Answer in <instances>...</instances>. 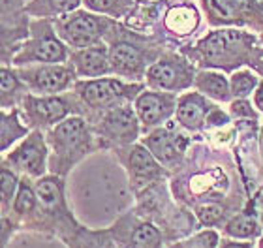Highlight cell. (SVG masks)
<instances>
[{
  "label": "cell",
  "mask_w": 263,
  "mask_h": 248,
  "mask_svg": "<svg viewBox=\"0 0 263 248\" xmlns=\"http://www.w3.org/2000/svg\"><path fill=\"white\" fill-rule=\"evenodd\" d=\"M160 232L153 224H139L130 235V248H158Z\"/></svg>",
  "instance_id": "20"
},
{
  "label": "cell",
  "mask_w": 263,
  "mask_h": 248,
  "mask_svg": "<svg viewBox=\"0 0 263 248\" xmlns=\"http://www.w3.org/2000/svg\"><path fill=\"white\" fill-rule=\"evenodd\" d=\"M81 0H44L45 10L49 13H64V11L76 10Z\"/></svg>",
  "instance_id": "30"
},
{
  "label": "cell",
  "mask_w": 263,
  "mask_h": 248,
  "mask_svg": "<svg viewBox=\"0 0 263 248\" xmlns=\"http://www.w3.org/2000/svg\"><path fill=\"white\" fill-rule=\"evenodd\" d=\"M220 248H252V244L248 243H230V241H226V243H222V246Z\"/></svg>",
  "instance_id": "35"
},
{
  "label": "cell",
  "mask_w": 263,
  "mask_h": 248,
  "mask_svg": "<svg viewBox=\"0 0 263 248\" xmlns=\"http://www.w3.org/2000/svg\"><path fill=\"white\" fill-rule=\"evenodd\" d=\"M88 10L100 11V13H122L126 0H83Z\"/></svg>",
  "instance_id": "25"
},
{
  "label": "cell",
  "mask_w": 263,
  "mask_h": 248,
  "mask_svg": "<svg viewBox=\"0 0 263 248\" xmlns=\"http://www.w3.org/2000/svg\"><path fill=\"white\" fill-rule=\"evenodd\" d=\"M45 160H47V149L44 143V136L40 132H34L30 138H27V141L10 156L11 164L34 177L42 175L45 171Z\"/></svg>",
  "instance_id": "5"
},
{
  "label": "cell",
  "mask_w": 263,
  "mask_h": 248,
  "mask_svg": "<svg viewBox=\"0 0 263 248\" xmlns=\"http://www.w3.org/2000/svg\"><path fill=\"white\" fill-rule=\"evenodd\" d=\"M261 222H263V213H261Z\"/></svg>",
  "instance_id": "37"
},
{
  "label": "cell",
  "mask_w": 263,
  "mask_h": 248,
  "mask_svg": "<svg viewBox=\"0 0 263 248\" xmlns=\"http://www.w3.org/2000/svg\"><path fill=\"white\" fill-rule=\"evenodd\" d=\"M173 107H175V102L170 94L160 92H143L136 102L137 117L147 128L167 121V117L173 113Z\"/></svg>",
  "instance_id": "6"
},
{
  "label": "cell",
  "mask_w": 263,
  "mask_h": 248,
  "mask_svg": "<svg viewBox=\"0 0 263 248\" xmlns=\"http://www.w3.org/2000/svg\"><path fill=\"white\" fill-rule=\"evenodd\" d=\"M209 122H213V124H226V122H228V117L220 109H213V115L209 117Z\"/></svg>",
  "instance_id": "33"
},
{
  "label": "cell",
  "mask_w": 263,
  "mask_h": 248,
  "mask_svg": "<svg viewBox=\"0 0 263 248\" xmlns=\"http://www.w3.org/2000/svg\"><path fill=\"white\" fill-rule=\"evenodd\" d=\"M25 105H27V113L28 117L36 122H42V124H55V122L62 121L66 117V104L61 98H32L28 96L25 100Z\"/></svg>",
  "instance_id": "13"
},
{
  "label": "cell",
  "mask_w": 263,
  "mask_h": 248,
  "mask_svg": "<svg viewBox=\"0 0 263 248\" xmlns=\"http://www.w3.org/2000/svg\"><path fill=\"white\" fill-rule=\"evenodd\" d=\"M231 115H233V117H247V119H254V117H256V113H254L252 105L241 98V100H237V102H233V104H231Z\"/></svg>",
  "instance_id": "32"
},
{
  "label": "cell",
  "mask_w": 263,
  "mask_h": 248,
  "mask_svg": "<svg viewBox=\"0 0 263 248\" xmlns=\"http://www.w3.org/2000/svg\"><path fill=\"white\" fill-rule=\"evenodd\" d=\"M261 141H263V136H261Z\"/></svg>",
  "instance_id": "38"
},
{
  "label": "cell",
  "mask_w": 263,
  "mask_h": 248,
  "mask_svg": "<svg viewBox=\"0 0 263 248\" xmlns=\"http://www.w3.org/2000/svg\"><path fill=\"white\" fill-rule=\"evenodd\" d=\"M27 128L23 126L19 119H17V113H11V115H2V150H6L13 141H17L19 138L27 136Z\"/></svg>",
  "instance_id": "22"
},
{
  "label": "cell",
  "mask_w": 263,
  "mask_h": 248,
  "mask_svg": "<svg viewBox=\"0 0 263 248\" xmlns=\"http://www.w3.org/2000/svg\"><path fill=\"white\" fill-rule=\"evenodd\" d=\"M231 94H235L237 98H245L248 94H252L258 87V75L248 70H242V72H235L231 75L230 81Z\"/></svg>",
  "instance_id": "23"
},
{
  "label": "cell",
  "mask_w": 263,
  "mask_h": 248,
  "mask_svg": "<svg viewBox=\"0 0 263 248\" xmlns=\"http://www.w3.org/2000/svg\"><path fill=\"white\" fill-rule=\"evenodd\" d=\"M175 138L177 136H171L167 130H156L148 136L145 145L160 164L171 167L181 160L182 156V145H179Z\"/></svg>",
  "instance_id": "12"
},
{
  "label": "cell",
  "mask_w": 263,
  "mask_h": 248,
  "mask_svg": "<svg viewBox=\"0 0 263 248\" xmlns=\"http://www.w3.org/2000/svg\"><path fill=\"white\" fill-rule=\"evenodd\" d=\"M102 21L98 17L85 13V11H77L73 15H68L66 19L59 21V34L66 44L71 47H79V49H87L98 44L102 38Z\"/></svg>",
  "instance_id": "2"
},
{
  "label": "cell",
  "mask_w": 263,
  "mask_h": 248,
  "mask_svg": "<svg viewBox=\"0 0 263 248\" xmlns=\"http://www.w3.org/2000/svg\"><path fill=\"white\" fill-rule=\"evenodd\" d=\"M197 25V11L192 6H175L165 15V27L175 34L192 32Z\"/></svg>",
  "instance_id": "18"
},
{
  "label": "cell",
  "mask_w": 263,
  "mask_h": 248,
  "mask_svg": "<svg viewBox=\"0 0 263 248\" xmlns=\"http://www.w3.org/2000/svg\"><path fill=\"white\" fill-rule=\"evenodd\" d=\"M137 87H128L117 79H98V81H87L79 85L81 98L92 107H102L130 94L134 96Z\"/></svg>",
  "instance_id": "3"
},
{
  "label": "cell",
  "mask_w": 263,
  "mask_h": 248,
  "mask_svg": "<svg viewBox=\"0 0 263 248\" xmlns=\"http://www.w3.org/2000/svg\"><path fill=\"white\" fill-rule=\"evenodd\" d=\"M51 141L61 155H71L73 150L83 149L88 143L87 126L81 119H66L51 133Z\"/></svg>",
  "instance_id": "8"
},
{
  "label": "cell",
  "mask_w": 263,
  "mask_h": 248,
  "mask_svg": "<svg viewBox=\"0 0 263 248\" xmlns=\"http://www.w3.org/2000/svg\"><path fill=\"white\" fill-rule=\"evenodd\" d=\"M130 169L134 173L136 179L139 181H151L158 175V164H156V158L153 156L151 150H147L145 147H134L130 155Z\"/></svg>",
  "instance_id": "17"
},
{
  "label": "cell",
  "mask_w": 263,
  "mask_h": 248,
  "mask_svg": "<svg viewBox=\"0 0 263 248\" xmlns=\"http://www.w3.org/2000/svg\"><path fill=\"white\" fill-rule=\"evenodd\" d=\"M49 62V64H59L66 61V47L53 36L47 34L44 38H36L27 49H23L19 55L13 59L15 64H25V62Z\"/></svg>",
  "instance_id": "7"
},
{
  "label": "cell",
  "mask_w": 263,
  "mask_h": 248,
  "mask_svg": "<svg viewBox=\"0 0 263 248\" xmlns=\"http://www.w3.org/2000/svg\"><path fill=\"white\" fill-rule=\"evenodd\" d=\"M196 87L199 88V92H203L209 98L214 100H226L230 98L231 87L228 79L222 75V73L216 72H199L196 78Z\"/></svg>",
  "instance_id": "16"
},
{
  "label": "cell",
  "mask_w": 263,
  "mask_h": 248,
  "mask_svg": "<svg viewBox=\"0 0 263 248\" xmlns=\"http://www.w3.org/2000/svg\"><path fill=\"white\" fill-rule=\"evenodd\" d=\"M25 81L30 85V88L44 94L62 92L70 87L73 81V70L57 64V66L36 68L32 72L25 73Z\"/></svg>",
  "instance_id": "4"
},
{
  "label": "cell",
  "mask_w": 263,
  "mask_h": 248,
  "mask_svg": "<svg viewBox=\"0 0 263 248\" xmlns=\"http://www.w3.org/2000/svg\"><path fill=\"white\" fill-rule=\"evenodd\" d=\"M147 81L156 88H164V90H179L184 88L188 83L192 81L190 75L186 73L182 64H175L171 61L156 62L148 68Z\"/></svg>",
  "instance_id": "9"
},
{
  "label": "cell",
  "mask_w": 263,
  "mask_h": 248,
  "mask_svg": "<svg viewBox=\"0 0 263 248\" xmlns=\"http://www.w3.org/2000/svg\"><path fill=\"white\" fill-rule=\"evenodd\" d=\"M104 132L121 143L134 141L137 136V121L134 111L128 107H119V109L109 111L104 119Z\"/></svg>",
  "instance_id": "11"
},
{
  "label": "cell",
  "mask_w": 263,
  "mask_h": 248,
  "mask_svg": "<svg viewBox=\"0 0 263 248\" xmlns=\"http://www.w3.org/2000/svg\"><path fill=\"white\" fill-rule=\"evenodd\" d=\"M19 88H21V85H19L17 78L10 72V70H6L4 68V70H2V104L8 102V96L15 98V94Z\"/></svg>",
  "instance_id": "28"
},
{
  "label": "cell",
  "mask_w": 263,
  "mask_h": 248,
  "mask_svg": "<svg viewBox=\"0 0 263 248\" xmlns=\"http://www.w3.org/2000/svg\"><path fill=\"white\" fill-rule=\"evenodd\" d=\"M216 244H218L216 233L205 232V233L196 235V237L190 239V241H184L181 246H175V248H216Z\"/></svg>",
  "instance_id": "27"
},
{
  "label": "cell",
  "mask_w": 263,
  "mask_h": 248,
  "mask_svg": "<svg viewBox=\"0 0 263 248\" xmlns=\"http://www.w3.org/2000/svg\"><path fill=\"white\" fill-rule=\"evenodd\" d=\"M258 222L254 220V216L250 215H241L235 216L233 220L226 226V233L231 235V237H239V239H250L258 233Z\"/></svg>",
  "instance_id": "21"
},
{
  "label": "cell",
  "mask_w": 263,
  "mask_h": 248,
  "mask_svg": "<svg viewBox=\"0 0 263 248\" xmlns=\"http://www.w3.org/2000/svg\"><path fill=\"white\" fill-rule=\"evenodd\" d=\"M73 66L81 78H100L111 72L109 53L104 45H92L77 51L73 55Z\"/></svg>",
  "instance_id": "10"
},
{
  "label": "cell",
  "mask_w": 263,
  "mask_h": 248,
  "mask_svg": "<svg viewBox=\"0 0 263 248\" xmlns=\"http://www.w3.org/2000/svg\"><path fill=\"white\" fill-rule=\"evenodd\" d=\"M199 218H201L203 224L213 226V224H216L222 218V209L216 207V205H205V207L199 209Z\"/></svg>",
  "instance_id": "31"
},
{
  "label": "cell",
  "mask_w": 263,
  "mask_h": 248,
  "mask_svg": "<svg viewBox=\"0 0 263 248\" xmlns=\"http://www.w3.org/2000/svg\"><path fill=\"white\" fill-rule=\"evenodd\" d=\"M34 198H36V196H34L32 188L28 186L27 182H21V184H19L17 198H15V205H13L15 213H19V215H25V213H28V211H32Z\"/></svg>",
  "instance_id": "26"
},
{
  "label": "cell",
  "mask_w": 263,
  "mask_h": 248,
  "mask_svg": "<svg viewBox=\"0 0 263 248\" xmlns=\"http://www.w3.org/2000/svg\"><path fill=\"white\" fill-rule=\"evenodd\" d=\"M36 194L42 199V203L45 205L57 203V199L61 198V181L55 179V177L40 179L38 184H36Z\"/></svg>",
  "instance_id": "24"
},
{
  "label": "cell",
  "mask_w": 263,
  "mask_h": 248,
  "mask_svg": "<svg viewBox=\"0 0 263 248\" xmlns=\"http://www.w3.org/2000/svg\"><path fill=\"white\" fill-rule=\"evenodd\" d=\"M252 47V38L241 30H216L199 44L203 59L211 66H230L241 62L247 51Z\"/></svg>",
  "instance_id": "1"
},
{
  "label": "cell",
  "mask_w": 263,
  "mask_h": 248,
  "mask_svg": "<svg viewBox=\"0 0 263 248\" xmlns=\"http://www.w3.org/2000/svg\"><path fill=\"white\" fill-rule=\"evenodd\" d=\"M17 188V177L15 173H11L10 169H2V201L4 205L13 198V192Z\"/></svg>",
  "instance_id": "29"
},
{
  "label": "cell",
  "mask_w": 263,
  "mask_h": 248,
  "mask_svg": "<svg viewBox=\"0 0 263 248\" xmlns=\"http://www.w3.org/2000/svg\"><path fill=\"white\" fill-rule=\"evenodd\" d=\"M254 104H256V107L259 111H263V83L256 88V92H254Z\"/></svg>",
  "instance_id": "34"
},
{
  "label": "cell",
  "mask_w": 263,
  "mask_h": 248,
  "mask_svg": "<svg viewBox=\"0 0 263 248\" xmlns=\"http://www.w3.org/2000/svg\"><path fill=\"white\" fill-rule=\"evenodd\" d=\"M111 72L121 75H139L143 70V59L139 51L130 44H115L109 51Z\"/></svg>",
  "instance_id": "14"
},
{
  "label": "cell",
  "mask_w": 263,
  "mask_h": 248,
  "mask_svg": "<svg viewBox=\"0 0 263 248\" xmlns=\"http://www.w3.org/2000/svg\"><path fill=\"white\" fill-rule=\"evenodd\" d=\"M248 0H207L211 15L220 21H233L247 8Z\"/></svg>",
  "instance_id": "19"
},
{
  "label": "cell",
  "mask_w": 263,
  "mask_h": 248,
  "mask_svg": "<svg viewBox=\"0 0 263 248\" xmlns=\"http://www.w3.org/2000/svg\"><path fill=\"white\" fill-rule=\"evenodd\" d=\"M207 111V102L199 94H186V96H182L179 105H177V119L184 128L197 130L205 121Z\"/></svg>",
  "instance_id": "15"
},
{
  "label": "cell",
  "mask_w": 263,
  "mask_h": 248,
  "mask_svg": "<svg viewBox=\"0 0 263 248\" xmlns=\"http://www.w3.org/2000/svg\"><path fill=\"white\" fill-rule=\"evenodd\" d=\"M259 248H263V239H261V241H259Z\"/></svg>",
  "instance_id": "36"
}]
</instances>
